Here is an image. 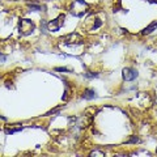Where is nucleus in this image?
<instances>
[{"mask_svg": "<svg viewBox=\"0 0 157 157\" xmlns=\"http://www.w3.org/2000/svg\"><path fill=\"white\" fill-rule=\"evenodd\" d=\"M70 12L75 17H82L89 12V4L84 0H73L70 7Z\"/></svg>", "mask_w": 157, "mask_h": 157, "instance_id": "nucleus-1", "label": "nucleus"}, {"mask_svg": "<svg viewBox=\"0 0 157 157\" xmlns=\"http://www.w3.org/2000/svg\"><path fill=\"white\" fill-rule=\"evenodd\" d=\"M18 29H20V33H21L22 36H29V34H32L34 32L36 25H34V22L32 20L22 18V20H20V22H18Z\"/></svg>", "mask_w": 157, "mask_h": 157, "instance_id": "nucleus-2", "label": "nucleus"}, {"mask_svg": "<svg viewBox=\"0 0 157 157\" xmlns=\"http://www.w3.org/2000/svg\"><path fill=\"white\" fill-rule=\"evenodd\" d=\"M60 41L64 43V45H81V43L84 42V38L77 33H71V34H67V36L62 37Z\"/></svg>", "mask_w": 157, "mask_h": 157, "instance_id": "nucleus-3", "label": "nucleus"}, {"mask_svg": "<svg viewBox=\"0 0 157 157\" xmlns=\"http://www.w3.org/2000/svg\"><path fill=\"white\" fill-rule=\"evenodd\" d=\"M64 14H59L56 18L51 20V21H48L47 24V29L48 32H58L59 29L63 26V22H64Z\"/></svg>", "mask_w": 157, "mask_h": 157, "instance_id": "nucleus-4", "label": "nucleus"}, {"mask_svg": "<svg viewBox=\"0 0 157 157\" xmlns=\"http://www.w3.org/2000/svg\"><path fill=\"white\" fill-rule=\"evenodd\" d=\"M137 77V71L134 68H124L123 70V78L126 81H134Z\"/></svg>", "mask_w": 157, "mask_h": 157, "instance_id": "nucleus-5", "label": "nucleus"}, {"mask_svg": "<svg viewBox=\"0 0 157 157\" xmlns=\"http://www.w3.org/2000/svg\"><path fill=\"white\" fill-rule=\"evenodd\" d=\"M22 130V126L21 124H12V126H7L6 127V134H16V132L21 131Z\"/></svg>", "mask_w": 157, "mask_h": 157, "instance_id": "nucleus-6", "label": "nucleus"}, {"mask_svg": "<svg viewBox=\"0 0 157 157\" xmlns=\"http://www.w3.org/2000/svg\"><path fill=\"white\" fill-rule=\"evenodd\" d=\"M94 97H96V92L93 89H85L84 93H82V98H85V100H93Z\"/></svg>", "mask_w": 157, "mask_h": 157, "instance_id": "nucleus-7", "label": "nucleus"}, {"mask_svg": "<svg viewBox=\"0 0 157 157\" xmlns=\"http://www.w3.org/2000/svg\"><path fill=\"white\" fill-rule=\"evenodd\" d=\"M157 28V21H155V22H152L151 24V25L149 26H147L145 29H144V30L143 32H141V34H144V36H145V34H149V33H152V32H153L155 30V29Z\"/></svg>", "mask_w": 157, "mask_h": 157, "instance_id": "nucleus-8", "label": "nucleus"}, {"mask_svg": "<svg viewBox=\"0 0 157 157\" xmlns=\"http://www.w3.org/2000/svg\"><path fill=\"white\" fill-rule=\"evenodd\" d=\"M96 113H97V109H96V107H88V109L85 110V113H84V114H86V115H89V117H94V114H96Z\"/></svg>", "mask_w": 157, "mask_h": 157, "instance_id": "nucleus-9", "label": "nucleus"}, {"mask_svg": "<svg viewBox=\"0 0 157 157\" xmlns=\"http://www.w3.org/2000/svg\"><path fill=\"white\" fill-rule=\"evenodd\" d=\"M28 7L32 9V11H36V12H38V11H41V6L39 4H34V3H28Z\"/></svg>", "mask_w": 157, "mask_h": 157, "instance_id": "nucleus-10", "label": "nucleus"}, {"mask_svg": "<svg viewBox=\"0 0 157 157\" xmlns=\"http://www.w3.org/2000/svg\"><path fill=\"white\" fill-rule=\"evenodd\" d=\"M126 143L127 144H130V143H140V139H139V137H137V136H132V137H130V139L128 140H126Z\"/></svg>", "mask_w": 157, "mask_h": 157, "instance_id": "nucleus-11", "label": "nucleus"}, {"mask_svg": "<svg viewBox=\"0 0 157 157\" xmlns=\"http://www.w3.org/2000/svg\"><path fill=\"white\" fill-rule=\"evenodd\" d=\"M55 71H58V72H71L68 68H64V67H58V68H55Z\"/></svg>", "mask_w": 157, "mask_h": 157, "instance_id": "nucleus-12", "label": "nucleus"}, {"mask_svg": "<svg viewBox=\"0 0 157 157\" xmlns=\"http://www.w3.org/2000/svg\"><path fill=\"white\" fill-rule=\"evenodd\" d=\"M90 156H104V152H100V151H93V152H90Z\"/></svg>", "mask_w": 157, "mask_h": 157, "instance_id": "nucleus-13", "label": "nucleus"}, {"mask_svg": "<svg viewBox=\"0 0 157 157\" xmlns=\"http://www.w3.org/2000/svg\"><path fill=\"white\" fill-rule=\"evenodd\" d=\"M85 76H86V77H97L98 75H97V73H92V72H88V73H85Z\"/></svg>", "mask_w": 157, "mask_h": 157, "instance_id": "nucleus-14", "label": "nucleus"}, {"mask_svg": "<svg viewBox=\"0 0 157 157\" xmlns=\"http://www.w3.org/2000/svg\"><path fill=\"white\" fill-rule=\"evenodd\" d=\"M0 118H2V119H4V121H6V118H4V117H0Z\"/></svg>", "mask_w": 157, "mask_h": 157, "instance_id": "nucleus-15", "label": "nucleus"}, {"mask_svg": "<svg viewBox=\"0 0 157 157\" xmlns=\"http://www.w3.org/2000/svg\"><path fill=\"white\" fill-rule=\"evenodd\" d=\"M156 153H157V149H156Z\"/></svg>", "mask_w": 157, "mask_h": 157, "instance_id": "nucleus-16", "label": "nucleus"}]
</instances>
